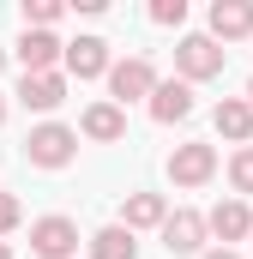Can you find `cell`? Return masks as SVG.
Listing matches in <instances>:
<instances>
[{
	"mask_svg": "<svg viewBox=\"0 0 253 259\" xmlns=\"http://www.w3.org/2000/svg\"><path fill=\"white\" fill-rule=\"evenodd\" d=\"M211 121H217V133H223V139L253 145V109H247V97H223V103L211 109Z\"/></svg>",
	"mask_w": 253,
	"mask_h": 259,
	"instance_id": "9a60e30c",
	"label": "cell"
},
{
	"mask_svg": "<svg viewBox=\"0 0 253 259\" xmlns=\"http://www.w3.org/2000/svg\"><path fill=\"white\" fill-rule=\"evenodd\" d=\"M157 91V66L145 61V55H126V61H109V103L126 109V103H139V97H151Z\"/></svg>",
	"mask_w": 253,
	"mask_h": 259,
	"instance_id": "7a4b0ae2",
	"label": "cell"
},
{
	"mask_svg": "<svg viewBox=\"0 0 253 259\" xmlns=\"http://www.w3.org/2000/svg\"><path fill=\"white\" fill-rule=\"evenodd\" d=\"M61 66L72 78H109V42L103 36H78V42L61 49Z\"/></svg>",
	"mask_w": 253,
	"mask_h": 259,
	"instance_id": "9c48e42d",
	"label": "cell"
},
{
	"mask_svg": "<svg viewBox=\"0 0 253 259\" xmlns=\"http://www.w3.org/2000/svg\"><path fill=\"white\" fill-rule=\"evenodd\" d=\"M61 12H66L61 0H24V30H49Z\"/></svg>",
	"mask_w": 253,
	"mask_h": 259,
	"instance_id": "ac0fdd59",
	"label": "cell"
},
{
	"mask_svg": "<svg viewBox=\"0 0 253 259\" xmlns=\"http://www.w3.org/2000/svg\"><path fill=\"white\" fill-rule=\"evenodd\" d=\"M217 175V145H175L169 151V181L175 187H205Z\"/></svg>",
	"mask_w": 253,
	"mask_h": 259,
	"instance_id": "5b68a950",
	"label": "cell"
},
{
	"mask_svg": "<svg viewBox=\"0 0 253 259\" xmlns=\"http://www.w3.org/2000/svg\"><path fill=\"white\" fill-rule=\"evenodd\" d=\"M0 127H6V97H0Z\"/></svg>",
	"mask_w": 253,
	"mask_h": 259,
	"instance_id": "7402d4cb",
	"label": "cell"
},
{
	"mask_svg": "<svg viewBox=\"0 0 253 259\" xmlns=\"http://www.w3.org/2000/svg\"><path fill=\"white\" fill-rule=\"evenodd\" d=\"M61 36L55 30H24L18 36V61H24V72H61Z\"/></svg>",
	"mask_w": 253,
	"mask_h": 259,
	"instance_id": "7c38bea8",
	"label": "cell"
},
{
	"mask_svg": "<svg viewBox=\"0 0 253 259\" xmlns=\"http://www.w3.org/2000/svg\"><path fill=\"white\" fill-rule=\"evenodd\" d=\"M18 103L36 109V115H55L66 103V72H24L18 78Z\"/></svg>",
	"mask_w": 253,
	"mask_h": 259,
	"instance_id": "52a82bcc",
	"label": "cell"
},
{
	"mask_svg": "<svg viewBox=\"0 0 253 259\" xmlns=\"http://www.w3.org/2000/svg\"><path fill=\"white\" fill-rule=\"evenodd\" d=\"M205 235H217L223 247H229V241H247V235H253V211H247V199H223L217 211H205Z\"/></svg>",
	"mask_w": 253,
	"mask_h": 259,
	"instance_id": "30bf717a",
	"label": "cell"
},
{
	"mask_svg": "<svg viewBox=\"0 0 253 259\" xmlns=\"http://www.w3.org/2000/svg\"><path fill=\"white\" fill-rule=\"evenodd\" d=\"M163 217H169L163 193H126L121 199V229H126V235H139V229H163Z\"/></svg>",
	"mask_w": 253,
	"mask_h": 259,
	"instance_id": "4fadbf2b",
	"label": "cell"
},
{
	"mask_svg": "<svg viewBox=\"0 0 253 259\" xmlns=\"http://www.w3.org/2000/svg\"><path fill=\"white\" fill-rule=\"evenodd\" d=\"M0 72H6V49H0Z\"/></svg>",
	"mask_w": 253,
	"mask_h": 259,
	"instance_id": "d4e9b609",
	"label": "cell"
},
{
	"mask_svg": "<svg viewBox=\"0 0 253 259\" xmlns=\"http://www.w3.org/2000/svg\"><path fill=\"white\" fill-rule=\"evenodd\" d=\"M91 259H139V235H126L121 223H109V229L91 235Z\"/></svg>",
	"mask_w": 253,
	"mask_h": 259,
	"instance_id": "2e32d148",
	"label": "cell"
},
{
	"mask_svg": "<svg viewBox=\"0 0 253 259\" xmlns=\"http://www.w3.org/2000/svg\"><path fill=\"white\" fill-rule=\"evenodd\" d=\"M78 133L97 139V145H115V139H126V109H115V103H91V109L78 115Z\"/></svg>",
	"mask_w": 253,
	"mask_h": 259,
	"instance_id": "5bb4252c",
	"label": "cell"
},
{
	"mask_svg": "<svg viewBox=\"0 0 253 259\" xmlns=\"http://www.w3.org/2000/svg\"><path fill=\"white\" fill-rule=\"evenodd\" d=\"M175 72H181V84H205V78L223 72V49L211 36H181L175 42Z\"/></svg>",
	"mask_w": 253,
	"mask_h": 259,
	"instance_id": "3957f363",
	"label": "cell"
},
{
	"mask_svg": "<svg viewBox=\"0 0 253 259\" xmlns=\"http://www.w3.org/2000/svg\"><path fill=\"white\" fill-rule=\"evenodd\" d=\"M235 36H253V0H217L211 6V42H235Z\"/></svg>",
	"mask_w": 253,
	"mask_h": 259,
	"instance_id": "8fae6325",
	"label": "cell"
},
{
	"mask_svg": "<svg viewBox=\"0 0 253 259\" xmlns=\"http://www.w3.org/2000/svg\"><path fill=\"white\" fill-rule=\"evenodd\" d=\"M187 18V0H151V24H181Z\"/></svg>",
	"mask_w": 253,
	"mask_h": 259,
	"instance_id": "d6986e66",
	"label": "cell"
},
{
	"mask_svg": "<svg viewBox=\"0 0 253 259\" xmlns=\"http://www.w3.org/2000/svg\"><path fill=\"white\" fill-rule=\"evenodd\" d=\"M18 223H24V205H18L12 193H0V241H6V235H12Z\"/></svg>",
	"mask_w": 253,
	"mask_h": 259,
	"instance_id": "ffe728a7",
	"label": "cell"
},
{
	"mask_svg": "<svg viewBox=\"0 0 253 259\" xmlns=\"http://www.w3.org/2000/svg\"><path fill=\"white\" fill-rule=\"evenodd\" d=\"M247 109H253V78H247Z\"/></svg>",
	"mask_w": 253,
	"mask_h": 259,
	"instance_id": "cb8c5ba5",
	"label": "cell"
},
{
	"mask_svg": "<svg viewBox=\"0 0 253 259\" xmlns=\"http://www.w3.org/2000/svg\"><path fill=\"white\" fill-rule=\"evenodd\" d=\"M0 259H12V247H6V241H0Z\"/></svg>",
	"mask_w": 253,
	"mask_h": 259,
	"instance_id": "603a6c76",
	"label": "cell"
},
{
	"mask_svg": "<svg viewBox=\"0 0 253 259\" xmlns=\"http://www.w3.org/2000/svg\"><path fill=\"white\" fill-rule=\"evenodd\" d=\"M30 253L36 259H72L78 253V223L61 217V211H55V217H36V223H30Z\"/></svg>",
	"mask_w": 253,
	"mask_h": 259,
	"instance_id": "277c9868",
	"label": "cell"
},
{
	"mask_svg": "<svg viewBox=\"0 0 253 259\" xmlns=\"http://www.w3.org/2000/svg\"><path fill=\"white\" fill-rule=\"evenodd\" d=\"M229 187H235V199L253 193V145H241V151L229 157Z\"/></svg>",
	"mask_w": 253,
	"mask_h": 259,
	"instance_id": "e0dca14e",
	"label": "cell"
},
{
	"mask_svg": "<svg viewBox=\"0 0 253 259\" xmlns=\"http://www.w3.org/2000/svg\"><path fill=\"white\" fill-rule=\"evenodd\" d=\"M199 259H235V247H205Z\"/></svg>",
	"mask_w": 253,
	"mask_h": 259,
	"instance_id": "44dd1931",
	"label": "cell"
},
{
	"mask_svg": "<svg viewBox=\"0 0 253 259\" xmlns=\"http://www.w3.org/2000/svg\"><path fill=\"white\" fill-rule=\"evenodd\" d=\"M205 241H211L205 235V211H187L181 205V211L163 217V247L169 253H205Z\"/></svg>",
	"mask_w": 253,
	"mask_h": 259,
	"instance_id": "8992f818",
	"label": "cell"
},
{
	"mask_svg": "<svg viewBox=\"0 0 253 259\" xmlns=\"http://www.w3.org/2000/svg\"><path fill=\"white\" fill-rule=\"evenodd\" d=\"M24 157L36 169H66L78 157V133L61 127V121H43V127H30V139H24Z\"/></svg>",
	"mask_w": 253,
	"mask_h": 259,
	"instance_id": "6da1fadb",
	"label": "cell"
},
{
	"mask_svg": "<svg viewBox=\"0 0 253 259\" xmlns=\"http://www.w3.org/2000/svg\"><path fill=\"white\" fill-rule=\"evenodd\" d=\"M145 109H151V121H163V127L187 121V115H193V84H181V78H157V91L145 97Z\"/></svg>",
	"mask_w": 253,
	"mask_h": 259,
	"instance_id": "ba28073f",
	"label": "cell"
}]
</instances>
